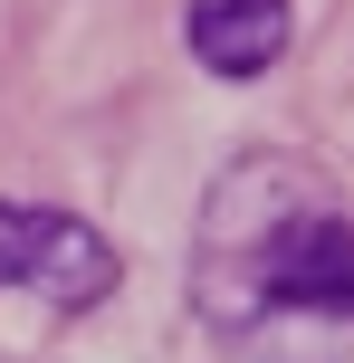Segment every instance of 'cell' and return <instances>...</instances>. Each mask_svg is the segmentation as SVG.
Segmentation results:
<instances>
[{
  "label": "cell",
  "instance_id": "obj_1",
  "mask_svg": "<svg viewBox=\"0 0 354 363\" xmlns=\"http://www.w3.org/2000/svg\"><path fill=\"white\" fill-rule=\"evenodd\" d=\"M192 296L240 345H268V325H354V220L306 163L249 153L201 201Z\"/></svg>",
  "mask_w": 354,
  "mask_h": 363
},
{
  "label": "cell",
  "instance_id": "obj_2",
  "mask_svg": "<svg viewBox=\"0 0 354 363\" xmlns=\"http://www.w3.org/2000/svg\"><path fill=\"white\" fill-rule=\"evenodd\" d=\"M0 287H38L48 306H96L115 287V249L96 220L38 211V201H0Z\"/></svg>",
  "mask_w": 354,
  "mask_h": 363
},
{
  "label": "cell",
  "instance_id": "obj_3",
  "mask_svg": "<svg viewBox=\"0 0 354 363\" xmlns=\"http://www.w3.org/2000/svg\"><path fill=\"white\" fill-rule=\"evenodd\" d=\"M287 29H297V0H182V38L211 77H268L287 57Z\"/></svg>",
  "mask_w": 354,
  "mask_h": 363
}]
</instances>
